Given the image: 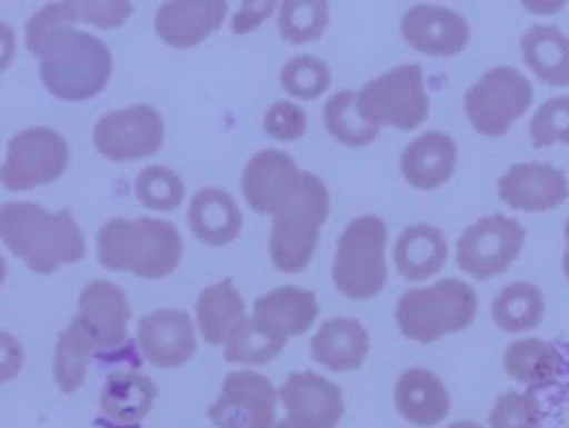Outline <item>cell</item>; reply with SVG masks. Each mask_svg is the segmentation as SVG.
Here are the masks:
<instances>
[{"instance_id":"obj_1","label":"cell","mask_w":569,"mask_h":428,"mask_svg":"<svg viewBox=\"0 0 569 428\" xmlns=\"http://www.w3.org/2000/svg\"><path fill=\"white\" fill-rule=\"evenodd\" d=\"M0 239L30 271L50 276L86 256L81 228L69 209L48 211L34 202L0 207Z\"/></svg>"},{"instance_id":"obj_2","label":"cell","mask_w":569,"mask_h":428,"mask_svg":"<svg viewBox=\"0 0 569 428\" xmlns=\"http://www.w3.org/2000/svg\"><path fill=\"white\" fill-rule=\"evenodd\" d=\"M99 262L109 271H129L137 278L162 279L180 267V230L156 218H113L97 235Z\"/></svg>"},{"instance_id":"obj_3","label":"cell","mask_w":569,"mask_h":428,"mask_svg":"<svg viewBox=\"0 0 569 428\" xmlns=\"http://www.w3.org/2000/svg\"><path fill=\"white\" fill-rule=\"evenodd\" d=\"M39 76L60 101H88L101 94L113 71L103 41L78 28L60 30L39 51Z\"/></svg>"},{"instance_id":"obj_4","label":"cell","mask_w":569,"mask_h":428,"mask_svg":"<svg viewBox=\"0 0 569 428\" xmlns=\"http://www.w3.org/2000/svg\"><path fill=\"white\" fill-rule=\"evenodd\" d=\"M329 209L331 199L325 181L313 173H303L297 195L273 213L269 258L278 271L301 273L310 267Z\"/></svg>"},{"instance_id":"obj_5","label":"cell","mask_w":569,"mask_h":428,"mask_svg":"<svg viewBox=\"0 0 569 428\" xmlns=\"http://www.w3.org/2000/svg\"><path fill=\"white\" fill-rule=\"evenodd\" d=\"M476 290L461 279L448 278L403 292L395 309V320L406 339L433 344L446 335L466 330L476 320Z\"/></svg>"},{"instance_id":"obj_6","label":"cell","mask_w":569,"mask_h":428,"mask_svg":"<svg viewBox=\"0 0 569 428\" xmlns=\"http://www.w3.org/2000/svg\"><path fill=\"white\" fill-rule=\"evenodd\" d=\"M387 241L389 228L378 216H361L341 232L333 260V283L343 297L369 301L385 290L389 281Z\"/></svg>"},{"instance_id":"obj_7","label":"cell","mask_w":569,"mask_h":428,"mask_svg":"<svg viewBox=\"0 0 569 428\" xmlns=\"http://www.w3.org/2000/svg\"><path fill=\"white\" fill-rule=\"evenodd\" d=\"M359 107L373 127L415 130L429 118V94L418 64H403L367 81L359 92Z\"/></svg>"},{"instance_id":"obj_8","label":"cell","mask_w":569,"mask_h":428,"mask_svg":"<svg viewBox=\"0 0 569 428\" xmlns=\"http://www.w3.org/2000/svg\"><path fill=\"white\" fill-rule=\"evenodd\" d=\"M533 102V86L512 67H495L467 90L466 113L476 132L503 137Z\"/></svg>"},{"instance_id":"obj_9","label":"cell","mask_w":569,"mask_h":428,"mask_svg":"<svg viewBox=\"0 0 569 428\" xmlns=\"http://www.w3.org/2000/svg\"><path fill=\"white\" fill-rule=\"evenodd\" d=\"M67 139L48 127L27 128L11 137L2 162L0 181L11 192H28L48 186L69 167Z\"/></svg>"},{"instance_id":"obj_10","label":"cell","mask_w":569,"mask_h":428,"mask_svg":"<svg viewBox=\"0 0 569 428\" xmlns=\"http://www.w3.org/2000/svg\"><path fill=\"white\" fill-rule=\"evenodd\" d=\"M525 237V227L517 218L487 216L461 235L457 243V265L473 279L501 276L520 256Z\"/></svg>"},{"instance_id":"obj_11","label":"cell","mask_w":569,"mask_h":428,"mask_svg":"<svg viewBox=\"0 0 569 428\" xmlns=\"http://www.w3.org/2000/svg\"><path fill=\"white\" fill-rule=\"evenodd\" d=\"M164 120L150 104H132L103 116L94 127V148L111 162H129L158 153Z\"/></svg>"},{"instance_id":"obj_12","label":"cell","mask_w":569,"mask_h":428,"mask_svg":"<svg viewBox=\"0 0 569 428\" xmlns=\"http://www.w3.org/2000/svg\"><path fill=\"white\" fill-rule=\"evenodd\" d=\"M278 397L271 381L257 371H233L209 407L216 428H278Z\"/></svg>"},{"instance_id":"obj_13","label":"cell","mask_w":569,"mask_h":428,"mask_svg":"<svg viewBox=\"0 0 569 428\" xmlns=\"http://www.w3.org/2000/svg\"><path fill=\"white\" fill-rule=\"evenodd\" d=\"M280 401L292 428H337L343 416L339 386L313 371L290 374L280 386Z\"/></svg>"},{"instance_id":"obj_14","label":"cell","mask_w":569,"mask_h":428,"mask_svg":"<svg viewBox=\"0 0 569 428\" xmlns=\"http://www.w3.org/2000/svg\"><path fill=\"white\" fill-rule=\"evenodd\" d=\"M303 173L290 153L280 150H262L250 158L241 176V190L248 205L259 211L273 216L282 205L290 201Z\"/></svg>"},{"instance_id":"obj_15","label":"cell","mask_w":569,"mask_h":428,"mask_svg":"<svg viewBox=\"0 0 569 428\" xmlns=\"http://www.w3.org/2000/svg\"><path fill=\"white\" fill-rule=\"evenodd\" d=\"M497 192L517 211L542 213L568 201V177L546 162H518L501 176Z\"/></svg>"},{"instance_id":"obj_16","label":"cell","mask_w":569,"mask_h":428,"mask_svg":"<svg viewBox=\"0 0 569 428\" xmlns=\"http://www.w3.org/2000/svg\"><path fill=\"white\" fill-rule=\"evenodd\" d=\"M81 327L94 339L99 350L120 348L129 337V299L113 281L94 279L79 292L76 313Z\"/></svg>"},{"instance_id":"obj_17","label":"cell","mask_w":569,"mask_h":428,"mask_svg":"<svg viewBox=\"0 0 569 428\" xmlns=\"http://www.w3.org/2000/svg\"><path fill=\"white\" fill-rule=\"evenodd\" d=\"M139 348L158 369H178L197 352L192 318L180 309H156L139 320Z\"/></svg>"},{"instance_id":"obj_18","label":"cell","mask_w":569,"mask_h":428,"mask_svg":"<svg viewBox=\"0 0 569 428\" xmlns=\"http://www.w3.org/2000/svg\"><path fill=\"white\" fill-rule=\"evenodd\" d=\"M401 34L412 50L427 56H457L469 43V24L452 9L416 4L401 18Z\"/></svg>"},{"instance_id":"obj_19","label":"cell","mask_w":569,"mask_h":428,"mask_svg":"<svg viewBox=\"0 0 569 428\" xmlns=\"http://www.w3.org/2000/svg\"><path fill=\"white\" fill-rule=\"evenodd\" d=\"M224 16L222 0H171L158 9L156 32L176 50H192L222 26Z\"/></svg>"},{"instance_id":"obj_20","label":"cell","mask_w":569,"mask_h":428,"mask_svg":"<svg viewBox=\"0 0 569 428\" xmlns=\"http://www.w3.org/2000/svg\"><path fill=\"white\" fill-rule=\"evenodd\" d=\"M395 407L410 425L438 427L450 411V395L433 371L412 367L397 379Z\"/></svg>"},{"instance_id":"obj_21","label":"cell","mask_w":569,"mask_h":428,"mask_svg":"<svg viewBox=\"0 0 569 428\" xmlns=\"http://www.w3.org/2000/svg\"><path fill=\"white\" fill-rule=\"evenodd\" d=\"M457 158L459 150L450 135L425 132L401 153V173L416 190H436L455 173Z\"/></svg>"},{"instance_id":"obj_22","label":"cell","mask_w":569,"mask_h":428,"mask_svg":"<svg viewBox=\"0 0 569 428\" xmlns=\"http://www.w3.org/2000/svg\"><path fill=\"white\" fill-rule=\"evenodd\" d=\"M188 227L201 243L211 248H222L233 243L241 235L243 216L239 205L227 190L201 188L190 199Z\"/></svg>"},{"instance_id":"obj_23","label":"cell","mask_w":569,"mask_h":428,"mask_svg":"<svg viewBox=\"0 0 569 428\" xmlns=\"http://www.w3.org/2000/svg\"><path fill=\"white\" fill-rule=\"evenodd\" d=\"M369 354V332L355 318H331L311 337V356L329 371L361 369Z\"/></svg>"},{"instance_id":"obj_24","label":"cell","mask_w":569,"mask_h":428,"mask_svg":"<svg viewBox=\"0 0 569 428\" xmlns=\"http://www.w3.org/2000/svg\"><path fill=\"white\" fill-rule=\"evenodd\" d=\"M448 260V241L440 228L412 225L403 228L395 243V267L408 281L438 276Z\"/></svg>"},{"instance_id":"obj_25","label":"cell","mask_w":569,"mask_h":428,"mask_svg":"<svg viewBox=\"0 0 569 428\" xmlns=\"http://www.w3.org/2000/svg\"><path fill=\"white\" fill-rule=\"evenodd\" d=\"M527 69L552 88L569 86V37L557 26L538 24L520 39Z\"/></svg>"},{"instance_id":"obj_26","label":"cell","mask_w":569,"mask_h":428,"mask_svg":"<svg viewBox=\"0 0 569 428\" xmlns=\"http://www.w3.org/2000/svg\"><path fill=\"white\" fill-rule=\"evenodd\" d=\"M158 399L154 381L139 371H113L104 379L99 405L104 416L118 425H137L152 409Z\"/></svg>"},{"instance_id":"obj_27","label":"cell","mask_w":569,"mask_h":428,"mask_svg":"<svg viewBox=\"0 0 569 428\" xmlns=\"http://www.w3.org/2000/svg\"><path fill=\"white\" fill-rule=\"evenodd\" d=\"M320 313L318 299L310 290L282 286L254 301V316L282 330L286 337L306 335Z\"/></svg>"},{"instance_id":"obj_28","label":"cell","mask_w":569,"mask_h":428,"mask_svg":"<svg viewBox=\"0 0 569 428\" xmlns=\"http://www.w3.org/2000/svg\"><path fill=\"white\" fill-rule=\"evenodd\" d=\"M246 318V302L231 279L208 286L197 299V322L209 346H224Z\"/></svg>"},{"instance_id":"obj_29","label":"cell","mask_w":569,"mask_h":428,"mask_svg":"<svg viewBox=\"0 0 569 428\" xmlns=\"http://www.w3.org/2000/svg\"><path fill=\"white\" fill-rule=\"evenodd\" d=\"M546 301L542 290L531 281L508 283L492 301V322L503 332L517 335L540 327Z\"/></svg>"},{"instance_id":"obj_30","label":"cell","mask_w":569,"mask_h":428,"mask_svg":"<svg viewBox=\"0 0 569 428\" xmlns=\"http://www.w3.org/2000/svg\"><path fill=\"white\" fill-rule=\"evenodd\" d=\"M286 341L282 330L259 316H246L224 344V358L234 365H264L284 350Z\"/></svg>"},{"instance_id":"obj_31","label":"cell","mask_w":569,"mask_h":428,"mask_svg":"<svg viewBox=\"0 0 569 428\" xmlns=\"http://www.w3.org/2000/svg\"><path fill=\"white\" fill-rule=\"evenodd\" d=\"M503 367L520 384L543 388L559 378L561 356L542 339H520L506 348Z\"/></svg>"},{"instance_id":"obj_32","label":"cell","mask_w":569,"mask_h":428,"mask_svg":"<svg viewBox=\"0 0 569 428\" xmlns=\"http://www.w3.org/2000/svg\"><path fill=\"white\" fill-rule=\"evenodd\" d=\"M99 350L88 330L81 327L78 318L64 328L56 341L53 354V378L62 392H76L88 376L90 356Z\"/></svg>"},{"instance_id":"obj_33","label":"cell","mask_w":569,"mask_h":428,"mask_svg":"<svg viewBox=\"0 0 569 428\" xmlns=\"http://www.w3.org/2000/svg\"><path fill=\"white\" fill-rule=\"evenodd\" d=\"M322 120L329 135L348 148H365L380 135V128L367 122L362 116L359 92L355 90H341L333 94L325 104Z\"/></svg>"},{"instance_id":"obj_34","label":"cell","mask_w":569,"mask_h":428,"mask_svg":"<svg viewBox=\"0 0 569 428\" xmlns=\"http://www.w3.org/2000/svg\"><path fill=\"white\" fill-rule=\"evenodd\" d=\"M329 26V2L322 0H286L280 4L278 28L282 39L301 46L316 41Z\"/></svg>"},{"instance_id":"obj_35","label":"cell","mask_w":569,"mask_h":428,"mask_svg":"<svg viewBox=\"0 0 569 428\" xmlns=\"http://www.w3.org/2000/svg\"><path fill=\"white\" fill-rule=\"evenodd\" d=\"M134 197L146 209L173 211L186 197V186L181 177L169 167L152 165L134 179Z\"/></svg>"},{"instance_id":"obj_36","label":"cell","mask_w":569,"mask_h":428,"mask_svg":"<svg viewBox=\"0 0 569 428\" xmlns=\"http://www.w3.org/2000/svg\"><path fill=\"white\" fill-rule=\"evenodd\" d=\"M280 81L286 94L301 99V101H313L322 97L331 86V69L325 60L316 56H295L290 58L280 73Z\"/></svg>"},{"instance_id":"obj_37","label":"cell","mask_w":569,"mask_h":428,"mask_svg":"<svg viewBox=\"0 0 569 428\" xmlns=\"http://www.w3.org/2000/svg\"><path fill=\"white\" fill-rule=\"evenodd\" d=\"M79 22V2L76 0H58L48 2L41 11H37L27 22V48L30 53L39 56L43 46L56 32L76 28Z\"/></svg>"},{"instance_id":"obj_38","label":"cell","mask_w":569,"mask_h":428,"mask_svg":"<svg viewBox=\"0 0 569 428\" xmlns=\"http://www.w3.org/2000/svg\"><path fill=\"white\" fill-rule=\"evenodd\" d=\"M529 135L536 148L569 146V97H555L543 102L529 122Z\"/></svg>"},{"instance_id":"obj_39","label":"cell","mask_w":569,"mask_h":428,"mask_svg":"<svg viewBox=\"0 0 569 428\" xmlns=\"http://www.w3.org/2000/svg\"><path fill=\"white\" fill-rule=\"evenodd\" d=\"M542 409L527 392H506L497 399L489 416L491 428H540Z\"/></svg>"},{"instance_id":"obj_40","label":"cell","mask_w":569,"mask_h":428,"mask_svg":"<svg viewBox=\"0 0 569 428\" xmlns=\"http://www.w3.org/2000/svg\"><path fill=\"white\" fill-rule=\"evenodd\" d=\"M264 130L276 141H297L308 130V113L295 102H276L264 113Z\"/></svg>"},{"instance_id":"obj_41","label":"cell","mask_w":569,"mask_h":428,"mask_svg":"<svg viewBox=\"0 0 569 428\" xmlns=\"http://www.w3.org/2000/svg\"><path fill=\"white\" fill-rule=\"evenodd\" d=\"M132 13V4L124 0H86L79 2V20L103 30L124 24Z\"/></svg>"},{"instance_id":"obj_42","label":"cell","mask_w":569,"mask_h":428,"mask_svg":"<svg viewBox=\"0 0 569 428\" xmlns=\"http://www.w3.org/2000/svg\"><path fill=\"white\" fill-rule=\"evenodd\" d=\"M278 9L276 0H264V2H243L239 11L234 13L233 32L234 34H246L257 30L273 11Z\"/></svg>"},{"instance_id":"obj_43","label":"cell","mask_w":569,"mask_h":428,"mask_svg":"<svg viewBox=\"0 0 569 428\" xmlns=\"http://www.w3.org/2000/svg\"><path fill=\"white\" fill-rule=\"evenodd\" d=\"M566 252H563V273L569 279V220L566 222Z\"/></svg>"},{"instance_id":"obj_44","label":"cell","mask_w":569,"mask_h":428,"mask_svg":"<svg viewBox=\"0 0 569 428\" xmlns=\"http://www.w3.org/2000/svg\"><path fill=\"white\" fill-rule=\"evenodd\" d=\"M448 428H485L482 425H478V422H471V420H461V422H455V425H450Z\"/></svg>"},{"instance_id":"obj_45","label":"cell","mask_w":569,"mask_h":428,"mask_svg":"<svg viewBox=\"0 0 569 428\" xmlns=\"http://www.w3.org/2000/svg\"><path fill=\"white\" fill-rule=\"evenodd\" d=\"M278 428H292V427H290V425H288V422H286V420H284V422H280V425H278Z\"/></svg>"}]
</instances>
